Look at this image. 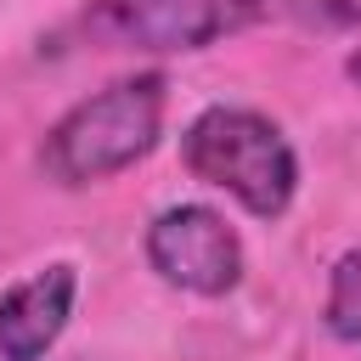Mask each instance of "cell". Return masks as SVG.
<instances>
[{
	"mask_svg": "<svg viewBox=\"0 0 361 361\" xmlns=\"http://www.w3.org/2000/svg\"><path fill=\"white\" fill-rule=\"evenodd\" d=\"M164 107H169V79L158 68L124 73L79 96L39 135V175L62 192H85V186H102L135 169L164 135Z\"/></svg>",
	"mask_w": 361,
	"mask_h": 361,
	"instance_id": "obj_1",
	"label": "cell"
},
{
	"mask_svg": "<svg viewBox=\"0 0 361 361\" xmlns=\"http://www.w3.org/2000/svg\"><path fill=\"white\" fill-rule=\"evenodd\" d=\"M180 164L192 180L226 192L254 220H282L299 197V152L259 107L214 102L180 130Z\"/></svg>",
	"mask_w": 361,
	"mask_h": 361,
	"instance_id": "obj_2",
	"label": "cell"
},
{
	"mask_svg": "<svg viewBox=\"0 0 361 361\" xmlns=\"http://www.w3.org/2000/svg\"><path fill=\"white\" fill-rule=\"evenodd\" d=\"M259 23L254 0H90L79 34L107 51H209Z\"/></svg>",
	"mask_w": 361,
	"mask_h": 361,
	"instance_id": "obj_3",
	"label": "cell"
},
{
	"mask_svg": "<svg viewBox=\"0 0 361 361\" xmlns=\"http://www.w3.org/2000/svg\"><path fill=\"white\" fill-rule=\"evenodd\" d=\"M141 254H147L158 282H169L180 293H197V299H226L243 282V271H248L237 226L220 209H209V203H169V209H158L147 220Z\"/></svg>",
	"mask_w": 361,
	"mask_h": 361,
	"instance_id": "obj_4",
	"label": "cell"
},
{
	"mask_svg": "<svg viewBox=\"0 0 361 361\" xmlns=\"http://www.w3.org/2000/svg\"><path fill=\"white\" fill-rule=\"evenodd\" d=\"M79 305V265L51 259L0 293V361H45Z\"/></svg>",
	"mask_w": 361,
	"mask_h": 361,
	"instance_id": "obj_5",
	"label": "cell"
},
{
	"mask_svg": "<svg viewBox=\"0 0 361 361\" xmlns=\"http://www.w3.org/2000/svg\"><path fill=\"white\" fill-rule=\"evenodd\" d=\"M322 327L338 344H361V248L338 254L327 271V299H322Z\"/></svg>",
	"mask_w": 361,
	"mask_h": 361,
	"instance_id": "obj_6",
	"label": "cell"
},
{
	"mask_svg": "<svg viewBox=\"0 0 361 361\" xmlns=\"http://www.w3.org/2000/svg\"><path fill=\"white\" fill-rule=\"evenodd\" d=\"M259 23H293V28H316V34H350L361 28V0H254Z\"/></svg>",
	"mask_w": 361,
	"mask_h": 361,
	"instance_id": "obj_7",
	"label": "cell"
},
{
	"mask_svg": "<svg viewBox=\"0 0 361 361\" xmlns=\"http://www.w3.org/2000/svg\"><path fill=\"white\" fill-rule=\"evenodd\" d=\"M344 73H350V85H361V45L344 56Z\"/></svg>",
	"mask_w": 361,
	"mask_h": 361,
	"instance_id": "obj_8",
	"label": "cell"
}]
</instances>
